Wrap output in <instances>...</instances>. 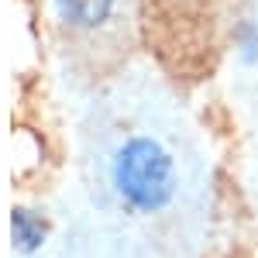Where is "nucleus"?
I'll return each mask as SVG.
<instances>
[{
    "mask_svg": "<svg viewBox=\"0 0 258 258\" xmlns=\"http://www.w3.org/2000/svg\"><path fill=\"white\" fill-rule=\"evenodd\" d=\"M110 179L117 197L141 214H155L176 197V162L155 138H127L114 152Z\"/></svg>",
    "mask_w": 258,
    "mask_h": 258,
    "instance_id": "obj_1",
    "label": "nucleus"
},
{
    "mask_svg": "<svg viewBox=\"0 0 258 258\" xmlns=\"http://www.w3.org/2000/svg\"><path fill=\"white\" fill-rule=\"evenodd\" d=\"M52 7L69 31H100L114 18L117 0H52Z\"/></svg>",
    "mask_w": 258,
    "mask_h": 258,
    "instance_id": "obj_2",
    "label": "nucleus"
},
{
    "mask_svg": "<svg viewBox=\"0 0 258 258\" xmlns=\"http://www.w3.org/2000/svg\"><path fill=\"white\" fill-rule=\"evenodd\" d=\"M48 238V224L41 214L28 210V207H14L11 210V241L21 255H35Z\"/></svg>",
    "mask_w": 258,
    "mask_h": 258,
    "instance_id": "obj_3",
    "label": "nucleus"
},
{
    "mask_svg": "<svg viewBox=\"0 0 258 258\" xmlns=\"http://www.w3.org/2000/svg\"><path fill=\"white\" fill-rule=\"evenodd\" d=\"M234 52L241 62L258 66V21L255 18H241L234 24Z\"/></svg>",
    "mask_w": 258,
    "mask_h": 258,
    "instance_id": "obj_4",
    "label": "nucleus"
}]
</instances>
